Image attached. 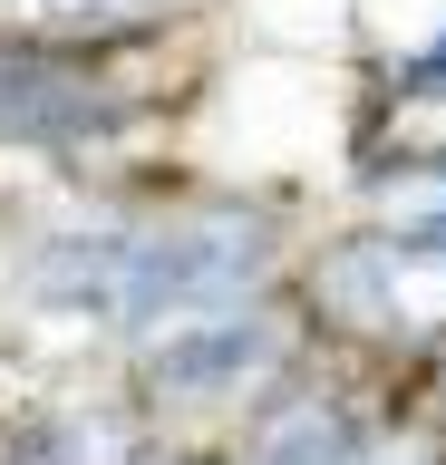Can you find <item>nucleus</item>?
Segmentation results:
<instances>
[{
    "mask_svg": "<svg viewBox=\"0 0 446 465\" xmlns=\"http://www.w3.org/2000/svg\"><path fill=\"white\" fill-rule=\"evenodd\" d=\"M136 126L126 49H68L39 29H0V155L88 165Z\"/></svg>",
    "mask_w": 446,
    "mask_h": 465,
    "instance_id": "f257e3e1",
    "label": "nucleus"
},
{
    "mask_svg": "<svg viewBox=\"0 0 446 465\" xmlns=\"http://www.w3.org/2000/svg\"><path fill=\"white\" fill-rule=\"evenodd\" d=\"M301 359V330L282 301H213V311H175L165 330L136 340V388L146 407H253L272 378Z\"/></svg>",
    "mask_w": 446,
    "mask_h": 465,
    "instance_id": "f03ea898",
    "label": "nucleus"
},
{
    "mask_svg": "<svg viewBox=\"0 0 446 465\" xmlns=\"http://www.w3.org/2000/svg\"><path fill=\"white\" fill-rule=\"evenodd\" d=\"M388 97H398V107H446V29L388 58Z\"/></svg>",
    "mask_w": 446,
    "mask_h": 465,
    "instance_id": "423d86ee",
    "label": "nucleus"
},
{
    "mask_svg": "<svg viewBox=\"0 0 446 465\" xmlns=\"http://www.w3.org/2000/svg\"><path fill=\"white\" fill-rule=\"evenodd\" d=\"M136 465H194V456H136Z\"/></svg>",
    "mask_w": 446,
    "mask_h": 465,
    "instance_id": "0eeeda50",
    "label": "nucleus"
},
{
    "mask_svg": "<svg viewBox=\"0 0 446 465\" xmlns=\"http://www.w3.org/2000/svg\"><path fill=\"white\" fill-rule=\"evenodd\" d=\"M359 203L388 232H446V145L437 155H379L359 174Z\"/></svg>",
    "mask_w": 446,
    "mask_h": 465,
    "instance_id": "39448f33",
    "label": "nucleus"
},
{
    "mask_svg": "<svg viewBox=\"0 0 446 465\" xmlns=\"http://www.w3.org/2000/svg\"><path fill=\"white\" fill-rule=\"evenodd\" d=\"M311 320L330 330H359V340H446V232H350L311 252V282H301Z\"/></svg>",
    "mask_w": 446,
    "mask_h": 465,
    "instance_id": "7ed1b4c3",
    "label": "nucleus"
},
{
    "mask_svg": "<svg viewBox=\"0 0 446 465\" xmlns=\"http://www.w3.org/2000/svg\"><path fill=\"white\" fill-rule=\"evenodd\" d=\"M369 446H379V436H369V417H359L350 398L311 388V378H301V359H292L263 398L243 407V456H233V465H359Z\"/></svg>",
    "mask_w": 446,
    "mask_h": 465,
    "instance_id": "20e7f679",
    "label": "nucleus"
}]
</instances>
